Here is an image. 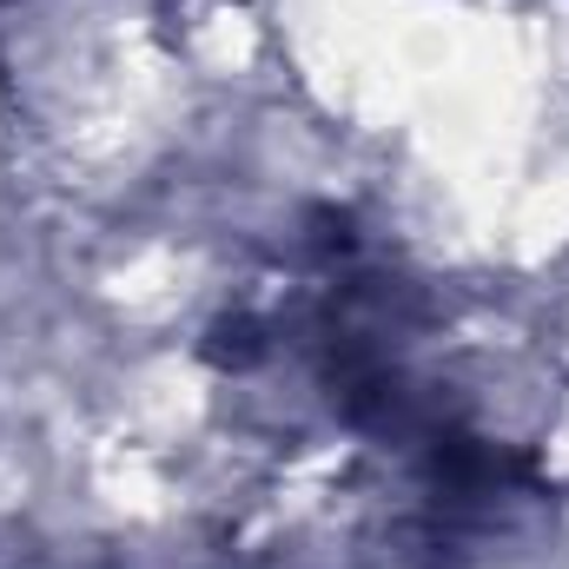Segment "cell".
Returning <instances> with one entry per match:
<instances>
[{
  "label": "cell",
  "mask_w": 569,
  "mask_h": 569,
  "mask_svg": "<svg viewBox=\"0 0 569 569\" xmlns=\"http://www.w3.org/2000/svg\"><path fill=\"white\" fill-rule=\"evenodd\" d=\"M206 358L212 365H252L259 358V325L252 318H219L212 338H206Z\"/></svg>",
  "instance_id": "6da1fadb"
}]
</instances>
